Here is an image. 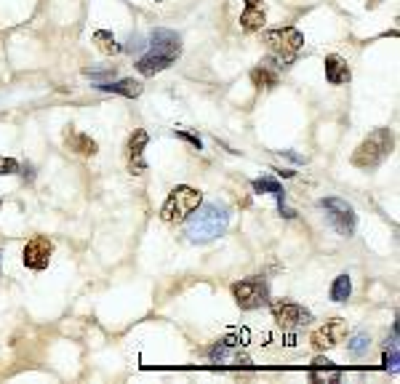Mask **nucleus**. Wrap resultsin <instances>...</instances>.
I'll list each match as a JSON object with an SVG mask.
<instances>
[{"instance_id":"nucleus-1","label":"nucleus","mask_w":400,"mask_h":384,"mask_svg":"<svg viewBox=\"0 0 400 384\" xmlns=\"http://www.w3.org/2000/svg\"><path fill=\"white\" fill-rule=\"evenodd\" d=\"M229 208L225 203H200L192 214L187 216V238L192 243H208L227 232Z\"/></svg>"},{"instance_id":"nucleus-2","label":"nucleus","mask_w":400,"mask_h":384,"mask_svg":"<svg viewBox=\"0 0 400 384\" xmlns=\"http://www.w3.org/2000/svg\"><path fill=\"white\" fill-rule=\"evenodd\" d=\"M392 147H395L392 131H390V128H376L374 134H368L363 142L358 144V149H355V155H352V166H358V168L382 166V163L390 158Z\"/></svg>"},{"instance_id":"nucleus-3","label":"nucleus","mask_w":400,"mask_h":384,"mask_svg":"<svg viewBox=\"0 0 400 384\" xmlns=\"http://www.w3.org/2000/svg\"><path fill=\"white\" fill-rule=\"evenodd\" d=\"M203 203V192L195 190V187H187V184H176L171 195L166 197L163 208H160V219L168 221V224H176V221H184L187 216L192 214Z\"/></svg>"},{"instance_id":"nucleus-4","label":"nucleus","mask_w":400,"mask_h":384,"mask_svg":"<svg viewBox=\"0 0 400 384\" xmlns=\"http://www.w3.org/2000/svg\"><path fill=\"white\" fill-rule=\"evenodd\" d=\"M264 43L280 64H291V62H297V56L304 48V35L294 27H277V29L264 32Z\"/></svg>"},{"instance_id":"nucleus-5","label":"nucleus","mask_w":400,"mask_h":384,"mask_svg":"<svg viewBox=\"0 0 400 384\" xmlns=\"http://www.w3.org/2000/svg\"><path fill=\"white\" fill-rule=\"evenodd\" d=\"M232 296H235L240 310H259V307H264L270 302V286H267L264 278L251 275V278L232 283Z\"/></svg>"},{"instance_id":"nucleus-6","label":"nucleus","mask_w":400,"mask_h":384,"mask_svg":"<svg viewBox=\"0 0 400 384\" xmlns=\"http://www.w3.org/2000/svg\"><path fill=\"white\" fill-rule=\"evenodd\" d=\"M321 208L328 216V224L342 235V238H352L355 235V227H358V214L347 200L342 197H323L321 200Z\"/></svg>"},{"instance_id":"nucleus-7","label":"nucleus","mask_w":400,"mask_h":384,"mask_svg":"<svg viewBox=\"0 0 400 384\" xmlns=\"http://www.w3.org/2000/svg\"><path fill=\"white\" fill-rule=\"evenodd\" d=\"M267 304L273 310V317L277 320V326H283V328H301V326H307L312 320V312L297 304V302H291V299H273Z\"/></svg>"},{"instance_id":"nucleus-8","label":"nucleus","mask_w":400,"mask_h":384,"mask_svg":"<svg viewBox=\"0 0 400 384\" xmlns=\"http://www.w3.org/2000/svg\"><path fill=\"white\" fill-rule=\"evenodd\" d=\"M345 339H347V323H345L342 317H331V320H325L323 326L315 328L312 336H310V341H312V347H315L318 352L336 347V344L345 341Z\"/></svg>"},{"instance_id":"nucleus-9","label":"nucleus","mask_w":400,"mask_h":384,"mask_svg":"<svg viewBox=\"0 0 400 384\" xmlns=\"http://www.w3.org/2000/svg\"><path fill=\"white\" fill-rule=\"evenodd\" d=\"M51 254H53V243H51L46 235H38V238H32L25 245V251H22V262H25V267H29V269L40 272V269L49 267Z\"/></svg>"},{"instance_id":"nucleus-10","label":"nucleus","mask_w":400,"mask_h":384,"mask_svg":"<svg viewBox=\"0 0 400 384\" xmlns=\"http://www.w3.org/2000/svg\"><path fill=\"white\" fill-rule=\"evenodd\" d=\"M150 51L152 53H160V56H168V59H179L182 56V35L174 29H166V27H158L150 32Z\"/></svg>"},{"instance_id":"nucleus-11","label":"nucleus","mask_w":400,"mask_h":384,"mask_svg":"<svg viewBox=\"0 0 400 384\" xmlns=\"http://www.w3.org/2000/svg\"><path fill=\"white\" fill-rule=\"evenodd\" d=\"M147 142H150V136H147L145 128H136L131 134V139H128V168H131L134 176H142L147 171V163H145V147H147Z\"/></svg>"},{"instance_id":"nucleus-12","label":"nucleus","mask_w":400,"mask_h":384,"mask_svg":"<svg viewBox=\"0 0 400 384\" xmlns=\"http://www.w3.org/2000/svg\"><path fill=\"white\" fill-rule=\"evenodd\" d=\"M208 358L214 360L216 365H249L251 360L246 355H240V350H238V344H232V341H216L211 350H208Z\"/></svg>"},{"instance_id":"nucleus-13","label":"nucleus","mask_w":400,"mask_h":384,"mask_svg":"<svg viewBox=\"0 0 400 384\" xmlns=\"http://www.w3.org/2000/svg\"><path fill=\"white\" fill-rule=\"evenodd\" d=\"M256 192H262V195H273L277 200V211L280 216H286V219H294V211L286 206V190H283V184H277L275 179H270V176H264V179H253V184H251Z\"/></svg>"},{"instance_id":"nucleus-14","label":"nucleus","mask_w":400,"mask_h":384,"mask_svg":"<svg viewBox=\"0 0 400 384\" xmlns=\"http://www.w3.org/2000/svg\"><path fill=\"white\" fill-rule=\"evenodd\" d=\"M267 22V11H264V0H246L243 14H240V27L246 32H259Z\"/></svg>"},{"instance_id":"nucleus-15","label":"nucleus","mask_w":400,"mask_h":384,"mask_svg":"<svg viewBox=\"0 0 400 384\" xmlns=\"http://www.w3.org/2000/svg\"><path fill=\"white\" fill-rule=\"evenodd\" d=\"M94 88L107 91V94H118L125 99H136L142 94V83L134 77H123V80H104V83H94Z\"/></svg>"},{"instance_id":"nucleus-16","label":"nucleus","mask_w":400,"mask_h":384,"mask_svg":"<svg viewBox=\"0 0 400 384\" xmlns=\"http://www.w3.org/2000/svg\"><path fill=\"white\" fill-rule=\"evenodd\" d=\"M64 142H67V147H70L73 152H77V155H86V158L97 155V149H99V144L94 142L88 134H80V131H75L73 125L64 131Z\"/></svg>"},{"instance_id":"nucleus-17","label":"nucleus","mask_w":400,"mask_h":384,"mask_svg":"<svg viewBox=\"0 0 400 384\" xmlns=\"http://www.w3.org/2000/svg\"><path fill=\"white\" fill-rule=\"evenodd\" d=\"M323 64H325V80H328L331 86H342V83L350 80V67H347V62H345L342 56L331 53V56H325Z\"/></svg>"},{"instance_id":"nucleus-18","label":"nucleus","mask_w":400,"mask_h":384,"mask_svg":"<svg viewBox=\"0 0 400 384\" xmlns=\"http://www.w3.org/2000/svg\"><path fill=\"white\" fill-rule=\"evenodd\" d=\"M174 64V59H168V56H160V53H152L147 51L145 56H139V62H136V70L142 72L145 77H152V75H158V72L168 70Z\"/></svg>"},{"instance_id":"nucleus-19","label":"nucleus","mask_w":400,"mask_h":384,"mask_svg":"<svg viewBox=\"0 0 400 384\" xmlns=\"http://www.w3.org/2000/svg\"><path fill=\"white\" fill-rule=\"evenodd\" d=\"M251 83L256 88H275L277 83H280V72H277L275 64L264 62V64H259V67L251 70Z\"/></svg>"},{"instance_id":"nucleus-20","label":"nucleus","mask_w":400,"mask_h":384,"mask_svg":"<svg viewBox=\"0 0 400 384\" xmlns=\"http://www.w3.org/2000/svg\"><path fill=\"white\" fill-rule=\"evenodd\" d=\"M350 296H352V280L347 272H342V275H336L334 283H331V299L342 304V302H347Z\"/></svg>"},{"instance_id":"nucleus-21","label":"nucleus","mask_w":400,"mask_h":384,"mask_svg":"<svg viewBox=\"0 0 400 384\" xmlns=\"http://www.w3.org/2000/svg\"><path fill=\"white\" fill-rule=\"evenodd\" d=\"M94 43H97V48H99L101 53H121V51H123V48L118 46L115 35L107 32V29H97V32H94Z\"/></svg>"},{"instance_id":"nucleus-22","label":"nucleus","mask_w":400,"mask_h":384,"mask_svg":"<svg viewBox=\"0 0 400 384\" xmlns=\"http://www.w3.org/2000/svg\"><path fill=\"white\" fill-rule=\"evenodd\" d=\"M347 350H350L352 358H363V355L371 350V336L363 334V331H360V334H355L350 341H347Z\"/></svg>"},{"instance_id":"nucleus-23","label":"nucleus","mask_w":400,"mask_h":384,"mask_svg":"<svg viewBox=\"0 0 400 384\" xmlns=\"http://www.w3.org/2000/svg\"><path fill=\"white\" fill-rule=\"evenodd\" d=\"M86 77H91L94 83H104V80H112L115 77V67L110 70V67H104V70H94V67H88V70H83Z\"/></svg>"},{"instance_id":"nucleus-24","label":"nucleus","mask_w":400,"mask_h":384,"mask_svg":"<svg viewBox=\"0 0 400 384\" xmlns=\"http://www.w3.org/2000/svg\"><path fill=\"white\" fill-rule=\"evenodd\" d=\"M19 163L14 160V158H5V155H0V176H14V173H19Z\"/></svg>"},{"instance_id":"nucleus-25","label":"nucleus","mask_w":400,"mask_h":384,"mask_svg":"<svg viewBox=\"0 0 400 384\" xmlns=\"http://www.w3.org/2000/svg\"><path fill=\"white\" fill-rule=\"evenodd\" d=\"M398 347H392V350H384V371H390V374H398Z\"/></svg>"},{"instance_id":"nucleus-26","label":"nucleus","mask_w":400,"mask_h":384,"mask_svg":"<svg viewBox=\"0 0 400 384\" xmlns=\"http://www.w3.org/2000/svg\"><path fill=\"white\" fill-rule=\"evenodd\" d=\"M176 136H179V139H184V142H190L192 147H195V149H203V142H200V136L190 134V131H182V128H179V131H176Z\"/></svg>"},{"instance_id":"nucleus-27","label":"nucleus","mask_w":400,"mask_h":384,"mask_svg":"<svg viewBox=\"0 0 400 384\" xmlns=\"http://www.w3.org/2000/svg\"><path fill=\"white\" fill-rule=\"evenodd\" d=\"M145 46H147V43H145L139 35H131V38H128V46H125V51H142Z\"/></svg>"},{"instance_id":"nucleus-28","label":"nucleus","mask_w":400,"mask_h":384,"mask_svg":"<svg viewBox=\"0 0 400 384\" xmlns=\"http://www.w3.org/2000/svg\"><path fill=\"white\" fill-rule=\"evenodd\" d=\"M273 171H275L277 176H286V179H288V176H294V171H288V168H273Z\"/></svg>"},{"instance_id":"nucleus-29","label":"nucleus","mask_w":400,"mask_h":384,"mask_svg":"<svg viewBox=\"0 0 400 384\" xmlns=\"http://www.w3.org/2000/svg\"><path fill=\"white\" fill-rule=\"evenodd\" d=\"M0 208H3V200H0Z\"/></svg>"},{"instance_id":"nucleus-30","label":"nucleus","mask_w":400,"mask_h":384,"mask_svg":"<svg viewBox=\"0 0 400 384\" xmlns=\"http://www.w3.org/2000/svg\"><path fill=\"white\" fill-rule=\"evenodd\" d=\"M158 3H163V0H158Z\"/></svg>"},{"instance_id":"nucleus-31","label":"nucleus","mask_w":400,"mask_h":384,"mask_svg":"<svg viewBox=\"0 0 400 384\" xmlns=\"http://www.w3.org/2000/svg\"><path fill=\"white\" fill-rule=\"evenodd\" d=\"M0 256H3V254H0Z\"/></svg>"}]
</instances>
